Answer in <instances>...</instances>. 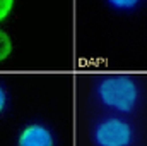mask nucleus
Wrapping results in <instances>:
<instances>
[{"mask_svg": "<svg viewBox=\"0 0 147 146\" xmlns=\"http://www.w3.org/2000/svg\"><path fill=\"white\" fill-rule=\"evenodd\" d=\"M10 53H12V40L5 31L0 29V64L5 59H9Z\"/></svg>", "mask_w": 147, "mask_h": 146, "instance_id": "obj_4", "label": "nucleus"}, {"mask_svg": "<svg viewBox=\"0 0 147 146\" xmlns=\"http://www.w3.org/2000/svg\"><path fill=\"white\" fill-rule=\"evenodd\" d=\"M5 105H7V93H5V89L0 86V113L3 112Z\"/></svg>", "mask_w": 147, "mask_h": 146, "instance_id": "obj_7", "label": "nucleus"}, {"mask_svg": "<svg viewBox=\"0 0 147 146\" xmlns=\"http://www.w3.org/2000/svg\"><path fill=\"white\" fill-rule=\"evenodd\" d=\"M98 96L103 105L116 112H132L139 100V88L128 76L105 77L98 86Z\"/></svg>", "mask_w": 147, "mask_h": 146, "instance_id": "obj_1", "label": "nucleus"}, {"mask_svg": "<svg viewBox=\"0 0 147 146\" xmlns=\"http://www.w3.org/2000/svg\"><path fill=\"white\" fill-rule=\"evenodd\" d=\"M139 2L140 0H108V3H110L111 7L118 9V10H130L134 7H137Z\"/></svg>", "mask_w": 147, "mask_h": 146, "instance_id": "obj_5", "label": "nucleus"}, {"mask_svg": "<svg viewBox=\"0 0 147 146\" xmlns=\"http://www.w3.org/2000/svg\"><path fill=\"white\" fill-rule=\"evenodd\" d=\"M132 138L130 124L116 117L99 122L94 129V141L98 146H130Z\"/></svg>", "mask_w": 147, "mask_h": 146, "instance_id": "obj_2", "label": "nucleus"}, {"mask_svg": "<svg viewBox=\"0 0 147 146\" xmlns=\"http://www.w3.org/2000/svg\"><path fill=\"white\" fill-rule=\"evenodd\" d=\"M17 146H55V139L46 126L28 124L17 138Z\"/></svg>", "mask_w": 147, "mask_h": 146, "instance_id": "obj_3", "label": "nucleus"}, {"mask_svg": "<svg viewBox=\"0 0 147 146\" xmlns=\"http://www.w3.org/2000/svg\"><path fill=\"white\" fill-rule=\"evenodd\" d=\"M14 2H16V0H0V23L9 17V14L12 12Z\"/></svg>", "mask_w": 147, "mask_h": 146, "instance_id": "obj_6", "label": "nucleus"}]
</instances>
